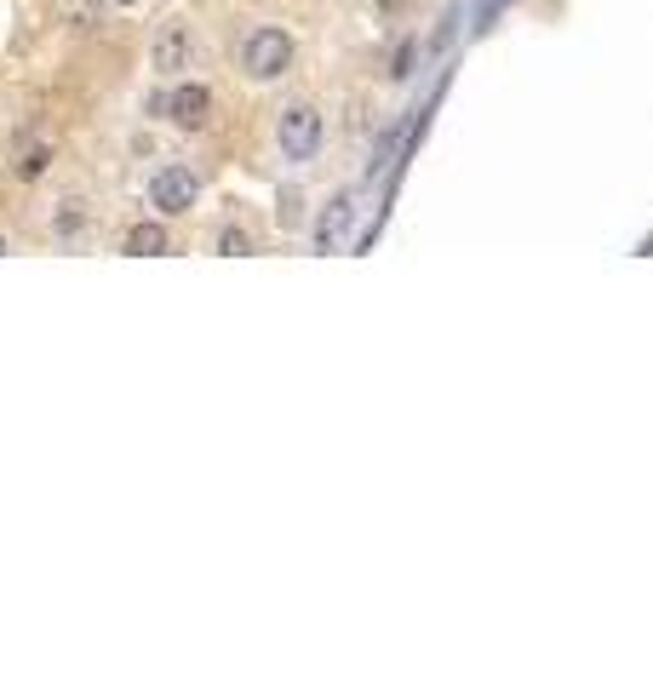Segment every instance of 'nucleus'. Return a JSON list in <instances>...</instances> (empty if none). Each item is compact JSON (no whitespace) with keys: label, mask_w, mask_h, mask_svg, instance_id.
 Listing matches in <instances>:
<instances>
[{"label":"nucleus","mask_w":653,"mask_h":687,"mask_svg":"<svg viewBox=\"0 0 653 687\" xmlns=\"http://www.w3.org/2000/svg\"><path fill=\"white\" fill-rule=\"evenodd\" d=\"M373 7L385 12V18H396V12H407V7H412V0H373Z\"/></svg>","instance_id":"f8f14e48"},{"label":"nucleus","mask_w":653,"mask_h":687,"mask_svg":"<svg viewBox=\"0 0 653 687\" xmlns=\"http://www.w3.org/2000/svg\"><path fill=\"white\" fill-rule=\"evenodd\" d=\"M195 201H201V178H195L190 166H161L155 178H150V206H155V213H166V218L190 213Z\"/></svg>","instance_id":"7ed1b4c3"},{"label":"nucleus","mask_w":653,"mask_h":687,"mask_svg":"<svg viewBox=\"0 0 653 687\" xmlns=\"http://www.w3.org/2000/svg\"><path fill=\"white\" fill-rule=\"evenodd\" d=\"M86 224V213H81V201H69V206H58V213H52V229L58 235H75Z\"/></svg>","instance_id":"9d476101"},{"label":"nucleus","mask_w":653,"mask_h":687,"mask_svg":"<svg viewBox=\"0 0 653 687\" xmlns=\"http://www.w3.org/2000/svg\"><path fill=\"white\" fill-rule=\"evenodd\" d=\"M195 34H190V23H166L161 34H155V52H150V63H155V75H184V69H195Z\"/></svg>","instance_id":"39448f33"},{"label":"nucleus","mask_w":653,"mask_h":687,"mask_svg":"<svg viewBox=\"0 0 653 687\" xmlns=\"http://www.w3.org/2000/svg\"><path fill=\"white\" fill-rule=\"evenodd\" d=\"M166 247H172V235H166V229H161L155 218H144V224H132V229L121 235V253H126V258H161Z\"/></svg>","instance_id":"0eeeda50"},{"label":"nucleus","mask_w":653,"mask_h":687,"mask_svg":"<svg viewBox=\"0 0 653 687\" xmlns=\"http://www.w3.org/2000/svg\"><path fill=\"white\" fill-rule=\"evenodd\" d=\"M12 166H18V178H23V184H34V178H41V172L52 166V144H23Z\"/></svg>","instance_id":"6e6552de"},{"label":"nucleus","mask_w":653,"mask_h":687,"mask_svg":"<svg viewBox=\"0 0 653 687\" xmlns=\"http://www.w3.org/2000/svg\"><path fill=\"white\" fill-rule=\"evenodd\" d=\"M350 224H356V195L344 189V195L327 201V213H322V224H316V253H338L344 240H350Z\"/></svg>","instance_id":"423d86ee"},{"label":"nucleus","mask_w":653,"mask_h":687,"mask_svg":"<svg viewBox=\"0 0 653 687\" xmlns=\"http://www.w3.org/2000/svg\"><path fill=\"white\" fill-rule=\"evenodd\" d=\"M0 247H7V240H0Z\"/></svg>","instance_id":"4468645a"},{"label":"nucleus","mask_w":653,"mask_h":687,"mask_svg":"<svg viewBox=\"0 0 653 687\" xmlns=\"http://www.w3.org/2000/svg\"><path fill=\"white\" fill-rule=\"evenodd\" d=\"M275 144H282L287 161H316V150H322V115H316V103H287L282 121H275Z\"/></svg>","instance_id":"f03ea898"},{"label":"nucleus","mask_w":653,"mask_h":687,"mask_svg":"<svg viewBox=\"0 0 653 687\" xmlns=\"http://www.w3.org/2000/svg\"><path fill=\"white\" fill-rule=\"evenodd\" d=\"M218 253H224V258H247V253H253V235H247V229H235V224L218 229Z\"/></svg>","instance_id":"1a4fd4ad"},{"label":"nucleus","mask_w":653,"mask_h":687,"mask_svg":"<svg viewBox=\"0 0 653 687\" xmlns=\"http://www.w3.org/2000/svg\"><path fill=\"white\" fill-rule=\"evenodd\" d=\"M121 7H132V0H121Z\"/></svg>","instance_id":"ddd939ff"},{"label":"nucleus","mask_w":653,"mask_h":687,"mask_svg":"<svg viewBox=\"0 0 653 687\" xmlns=\"http://www.w3.org/2000/svg\"><path fill=\"white\" fill-rule=\"evenodd\" d=\"M287 69H293V34L287 29L264 23L241 41V75L247 81H282Z\"/></svg>","instance_id":"f257e3e1"},{"label":"nucleus","mask_w":653,"mask_h":687,"mask_svg":"<svg viewBox=\"0 0 653 687\" xmlns=\"http://www.w3.org/2000/svg\"><path fill=\"white\" fill-rule=\"evenodd\" d=\"M166 121L184 126V132H201L206 121H213V86L206 81H184L166 92Z\"/></svg>","instance_id":"20e7f679"},{"label":"nucleus","mask_w":653,"mask_h":687,"mask_svg":"<svg viewBox=\"0 0 653 687\" xmlns=\"http://www.w3.org/2000/svg\"><path fill=\"white\" fill-rule=\"evenodd\" d=\"M412 58H419V47H412V41H407V47H396V58H390V75H396V81H407V75H412Z\"/></svg>","instance_id":"9b49d317"}]
</instances>
